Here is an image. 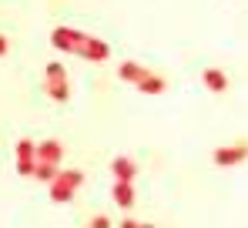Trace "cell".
Returning <instances> with one entry per match:
<instances>
[{
    "mask_svg": "<svg viewBox=\"0 0 248 228\" xmlns=\"http://www.w3.org/2000/svg\"><path fill=\"white\" fill-rule=\"evenodd\" d=\"M81 185H84V171H78V168H61V175L47 185L50 201H57V205L74 201V195H78V188H81Z\"/></svg>",
    "mask_w": 248,
    "mask_h": 228,
    "instance_id": "obj_2",
    "label": "cell"
},
{
    "mask_svg": "<svg viewBox=\"0 0 248 228\" xmlns=\"http://www.w3.org/2000/svg\"><path fill=\"white\" fill-rule=\"evenodd\" d=\"M57 175H61V164H44V161H37V171H34L37 181H47V185H50Z\"/></svg>",
    "mask_w": 248,
    "mask_h": 228,
    "instance_id": "obj_12",
    "label": "cell"
},
{
    "mask_svg": "<svg viewBox=\"0 0 248 228\" xmlns=\"http://www.w3.org/2000/svg\"><path fill=\"white\" fill-rule=\"evenodd\" d=\"M211 161H215L218 168H232V164H242V161H248V141L225 145V148H215V151H211Z\"/></svg>",
    "mask_w": 248,
    "mask_h": 228,
    "instance_id": "obj_3",
    "label": "cell"
},
{
    "mask_svg": "<svg viewBox=\"0 0 248 228\" xmlns=\"http://www.w3.org/2000/svg\"><path fill=\"white\" fill-rule=\"evenodd\" d=\"M141 228H158V225H148V222H141Z\"/></svg>",
    "mask_w": 248,
    "mask_h": 228,
    "instance_id": "obj_18",
    "label": "cell"
},
{
    "mask_svg": "<svg viewBox=\"0 0 248 228\" xmlns=\"http://www.w3.org/2000/svg\"><path fill=\"white\" fill-rule=\"evenodd\" d=\"M34 171H37V161H17V175L20 178H34Z\"/></svg>",
    "mask_w": 248,
    "mask_h": 228,
    "instance_id": "obj_14",
    "label": "cell"
},
{
    "mask_svg": "<svg viewBox=\"0 0 248 228\" xmlns=\"http://www.w3.org/2000/svg\"><path fill=\"white\" fill-rule=\"evenodd\" d=\"M111 198H114V205L124 208V212H131V208H134V201H138L134 185H127V181H114V185H111Z\"/></svg>",
    "mask_w": 248,
    "mask_h": 228,
    "instance_id": "obj_6",
    "label": "cell"
},
{
    "mask_svg": "<svg viewBox=\"0 0 248 228\" xmlns=\"http://www.w3.org/2000/svg\"><path fill=\"white\" fill-rule=\"evenodd\" d=\"M138 91H141V94H148V98H158V94H165V91H168V81L161 74H155V71H151V74L138 84Z\"/></svg>",
    "mask_w": 248,
    "mask_h": 228,
    "instance_id": "obj_10",
    "label": "cell"
},
{
    "mask_svg": "<svg viewBox=\"0 0 248 228\" xmlns=\"http://www.w3.org/2000/svg\"><path fill=\"white\" fill-rule=\"evenodd\" d=\"M50 47H57L61 54H78L91 64H101L111 57V44L101 37H91L84 31H74V27H54L50 31Z\"/></svg>",
    "mask_w": 248,
    "mask_h": 228,
    "instance_id": "obj_1",
    "label": "cell"
},
{
    "mask_svg": "<svg viewBox=\"0 0 248 228\" xmlns=\"http://www.w3.org/2000/svg\"><path fill=\"white\" fill-rule=\"evenodd\" d=\"M44 71H47L44 81H67V71H64V64H61V61H50Z\"/></svg>",
    "mask_w": 248,
    "mask_h": 228,
    "instance_id": "obj_13",
    "label": "cell"
},
{
    "mask_svg": "<svg viewBox=\"0 0 248 228\" xmlns=\"http://www.w3.org/2000/svg\"><path fill=\"white\" fill-rule=\"evenodd\" d=\"M44 94L57 104H67L71 101V84L67 81H44Z\"/></svg>",
    "mask_w": 248,
    "mask_h": 228,
    "instance_id": "obj_9",
    "label": "cell"
},
{
    "mask_svg": "<svg viewBox=\"0 0 248 228\" xmlns=\"http://www.w3.org/2000/svg\"><path fill=\"white\" fill-rule=\"evenodd\" d=\"M61 158H64V145L57 138H47V141L37 145V161H44V164H61Z\"/></svg>",
    "mask_w": 248,
    "mask_h": 228,
    "instance_id": "obj_5",
    "label": "cell"
},
{
    "mask_svg": "<svg viewBox=\"0 0 248 228\" xmlns=\"http://www.w3.org/2000/svg\"><path fill=\"white\" fill-rule=\"evenodd\" d=\"M87 228H111V218H108V215H97V218L87 222Z\"/></svg>",
    "mask_w": 248,
    "mask_h": 228,
    "instance_id": "obj_15",
    "label": "cell"
},
{
    "mask_svg": "<svg viewBox=\"0 0 248 228\" xmlns=\"http://www.w3.org/2000/svg\"><path fill=\"white\" fill-rule=\"evenodd\" d=\"M7 50H10V40L0 34V57H7Z\"/></svg>",
    "mask_w": 248,
    "mask_h": 228,
    "instance_id": "obj_16",
    "label": "cell"
},
{
    "mask_svg": "<svg viewBox=\"0 0 248 228\" xmlns=\"http://www.w3.org/2000/svg\"><path fill=\"white\" fill-rule=\"evenodd\" d=\"M118 228H141V222H134V218H124Z\"/></svg>",
    "mask_w": 248,
    "mask_h": 228,
    "instance_id": "obj_17",
    "label": "cell"
},
{
    "mask_svg": "<svg viewBox=\"0 0 248 228\" xmlns=\"http://www.w3.org/2000/svg\"><path fill=\"white\" fill-rule=\"evenodd\" d=\"M17 161H37V145L31 138H20L17 141Z\"/></svg>",
    "mask_w": 248,
    "mask_h": 228,
    "instance_id": "obj_11",
    "label": "cell"
},
{
    "mask_svg": "<svg viewBox=\"0 0 248 228\" xmlns=\"http://www.w3.org/2000/svg\"><path fill=\"white\" fill-rule=\"evenodd\" d=\"M202 81H205V87L211 94H225V91H228V74H225L221 67H205V71H202Z\"/></svg>",
    "mask_w": 248,
    "mask_h": 228,
    "instance_id": "obj_7",
    "label": "cell"
},
{
    "mask_svg": "<svg viewBox=\"0 0 248 228\" xmlns=\"http://www.w3.org/2000/svg\"><path fill=\"white\" fill-rule=\"evenodd\" d=\"M148 74H151V71H148V67H141L138 61H121V64H118V77L127 81V84H141Z\"/></svg>",
    "mask_w": 248,
    "mask_h": 228,
    "instance_id": "obj_8",
    "label": "cell"
},
{
    "mask_svg": "<svg viewBox=\"0 0 248 228\" xmlns=\"http://www.w3.org/2000/svg\"><path fill=\"white\" fill-rule=\"evenodd\" d=\"M111 175H114V181L134 185V178H138V161H134L131 154H118V158L111 161Z\"/></svg>",
    "mask_w": 248,
    "mask_h": 228,
    "instance_id": "obj_4",
    "label": "cell"
}]
</instances>
